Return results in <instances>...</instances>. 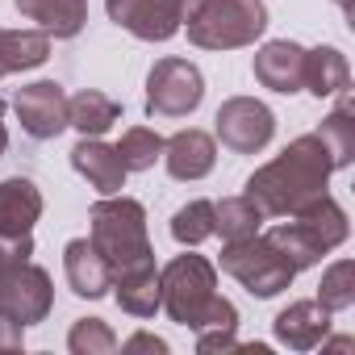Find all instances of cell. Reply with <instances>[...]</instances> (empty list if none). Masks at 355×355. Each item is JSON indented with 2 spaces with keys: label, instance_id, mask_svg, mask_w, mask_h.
Segmentation results:
<instances>
[{
  "label": "cell",
  "instance_id": "cell-34",
  "mask_svg": "<svg viewBox=\"0 0 355 355\" xmlns=\"http://www.w3.org/2000/svg\"><path fill=\"white\" fill-rule=\"evenodd\" d=\"M163 5L171 9V17L180 21V26H189V21H193L201 9H205V0H163Z\"/></svg>",
  "mask_w": 355,
  "mask_h": 355
},
{
  "label": "cell",
  "instance_id": "cell-31",
  "mask_svg": "<svg viewBox=\"0 0 355 355\" xmlns=\"http://www.w3.org/2000/svg\"><path fill=\"white\" fill-rule=\"evenodd\" d=\"M234 330H197V351L201 355H218V351H234Z\"/></svg>",
  "mask_w": 355,
  "mask_h": 355
},
{
  "label": "cell",
  "instance_id": "cell-30",
  "mask_svg": "<svg viewBox=\"0 0 355 355\" xmlns=\"http://www.w3.org/2000/svg\"><path fill=\"white\" fill-rule=\"evenodd\" d=\"M34 255V234H21V239H0V276L13 259H30Z\"/></svg>",
  "mask_w": 355,
  "mask_h": 355
},
{
  "label": "cell",
  "instance_id": "cell-15",
  "mask_svg": "<svg viewBox=\"0 0 355 355\" xmlns=\"http://www.w3.org/2000/svg\"><path fill=\"white\" fill-rule=\"evenodd\" d=\"M272 334H276V343H284L288 351H313V347H322V338L330 334V309H322L318 301H293L288 309L276 313Z\"/></svg>",
  "mask_w": 355,
  "mask_h": 355
},
{
  "label": "cell",
  "instance_id": "cell-10",
  "mask_svg": "<svg viewBox=\"0 0 355 355\" xmlns=\"http://www.w3.org/2000/svg\"><path fill=\"white\" fill-rule=\"evenodd\" d=\"M163 163L171 180H205V175L218 167V138L189 125V130H175L171 138H163Z\"/></svg>",
  "mask_w": 355,
  "mask_h": 355
},
{
  "label": "cell",
  "instance_id": "cell-9",
  "mask_svg": "<svg viewBox=\"0 0 355 355\" xmlns=\"http://www.w3.org/2000/svg\"><path fill=\"white\" fill-rule=\"evenodd\" d=\"M13 113L30 138H59L67 130V88L59 80H34L13 96Z\"/></svg>",
  "mask_w": 355,
  "mask_h": 355
},
{
  "label": "cell",
  "instance_id": "cell-12",
  "mask_svg": "<svg viewBox=\"0 0 355 355\" xmlns=\"http://www.w3.org/2000/svg\"><path fill=\"white\" fill-rule=\"evenodd\" d=\"M255 80L280 96H293L301 92V71H305V46L288 42V38H276V42H263L255 51V63H251Z\"/></svg>",
  "mask_w": 355,
  "mask_h": 355
},
{
  "label": "cell",
  "instance_id": "cell-24",
  "mask_svg": "<svg viewBox=\"0 0 355 355\" xmlns=\"http://www.w3.org/2000/svg\"><path fill=\"white\" fill-rule=\"evenodd\" d=\"M259 226H263V214L247 197H222V201H214V234H222V243L251 239V234H259Z\"/></svg>",
  "mask_w": 355,
  "mask_h": 355
},
{
  "label": "cell",
  "instance_id": "cell-25",
  "mask_svg": "<svg viewBox=\"0 0 355 355\" xmlns=\"http://www.w3.org/2000/svg\"><path fill=\"white\" fill-rule=\"evenodd\" d=\"M268 239H272V247H276V251L297 268V272H301V268L322 263V255H326V251H322V247H318V243H313L297 222H293V218H288V222H280V226H272V230H268Z\"/></svg>",
  "mask_w": 355,
  "mask_h": 355
},
{
  "label": "cell",
  "instance_id": "cell-6",
  "mask_svg": "<svg viewBox=\"0 0 355 355\" xmlns=\"http://www.w3.org/2000/svg\"><path fill=\"white\" fill-rule=\"evenodd\" d=\"M205 101V76L189 59H159L146 76V113L150 117H189Z\"/></svg>",
  "mask_w": 355,
  "mask_h": 355
},
{
  "label": "cell",
  "instance_id": "cell-19",
  "mask_svg": "<svg viewBox=\"0 0 355 355\" xmlns=\"http://www.w3.org/2000/svg\"><path fill=\"white\" fill-rule=\"evenodd\" d=\"M26 21H38L51 38H76L88 21V0H13Z\"/></svg>",
  "mask_w": 355,
  "mask_h": 355
},
{
  "label": "cell",
  "instance_id": "cell-28",
  "mask_svg": "<svg viewBox=\"0 0 355 355\" xmlns=\"http://www.w3.org/2000/svg\"><path fill=\"white\" fill-rule=\"evenodd\" d=\"M117 155H121L125 171H146V167H155V159H163V138L146 125H130L117 142Z\"/></svg>",
  "mask_w": 355,
  "mask_h": 355
},
{
  "label": "cell",
  "instance_id": "cell-4",
  "mask_svg": "<svg viewBox=\"0 0 355 355\" xmlns=\"http://www.w3.org/2000/svg\"><path fill=\"white\" fill-rule=\"evenodd\" d=\"M268 30L263 0H205V9L189 21V42L201 51H243L255 46Z\"/></svg>",
  "mask_w": 355,
  "mask_h": 355
},
{
  "label": "cell",
  "instance_id": "cell-14",
  "mask_svg": "<svg viewBox=\"0 0 355 355\" xmlns=\"http://www.w3.org/2000/svg\"><path fill=\"white\" fill-rule=\"evenodd\" d=\"M71 167L84 175V180L101 193V197H113V193H121L125 189V163H121V155H117V146H109V142H101V138H80L76 146H71Z\"/></svg>",
  "mask_w": 355,
  "mask_h": 355
},
{
  "label": "cell",
  "instance_id": "cell-29",
  "mask_svg": "<svg viewBox=\"0 0 355 355\" xmlns=\"http://www.w3.org/2000/svg\"><path fill=\"white\" fill-rule=\"evenodd\" d=\"M67 351L71 355H113L117 351V334L101 318H80L71 326V334H67Z\"/></svg>",
  "mask_w": 355,
  "mask_h": 355
},
{
  "label": "cell",
  "instance_id": "cell-5",
  "mask_svg": "<svg viewBox=\"0 0 355 355\" xmlns=\"http://www.w3.org/2000/svg\"><path fill=\"white\" fill-rule=\"evenodd\" d=\"M222 272L234 276L251 297L268 301V297H280L293 280H297V268L272 247L268 234H251V239H239V243H226L222 247Z\"/></svg>",
  "mask_w": 355,
  "mask_h": 355
},
{
  "label": "cell",
  "instance_id": "cell-27",
  "mask_svg": "<svg viewBox=\"0 0 355 355\" xmlns=\"http://www.w3.org/2000/svg\"><path fill=\"white\" fill-rule=\"evenodd\" d=\"M322 309L330 313H343L355 305V263L351 259H338L322 272V284H318V297H313Z\"/></svg>",
  "mask_w": 355,
  "mask_h": 355
},
{
  "label": "cell",
  "instance_id": "cell-36",
  "mask_svg": "<svg viewBox=\"0 0 355 355\" xmlns=\"http://www.w3.org/2000/svg\"><path fill=\"white\" fill-rule=\"evenodd\" d=\"M9 76V67H5V46H0V80H5Z\"/></svg>",
  "mask_w": 355,
  "mask_h": 355
},
{
  "label": "cell",
  "instance_id": "cell-21",
  "mask_svg": "<svg viewBox=\"0 0 355 355\" xmlns=\"http://www.w3.org/2000/svg\"><path fill=\"white\" fill-rule=\"evenodd\" d=\"M121 121V105L96 88H84L76 96H67V125L80 130V138H101Z\"/></svg>",
  "mask_w": 355,
  "mask_h": 355
},
{
  "label": "cell",
  "instance_id": "cell-32",
  "mask_svg": "<svg viewBox=\"0 0 355 355\" xmlns=\"http://www.w3.org/2000/svg\"><path fill=\"white\" fill-rule=\"evenodd\" d=\"M21 347H26V326L0 309V351H21Z\"/></svg>",
  "mask_w": 355,
  "mask_h": 355
},
{
  "label": "cell",
  "instance_id": "cell-3",
  "mask_svg": "<svg viewBox=\"0 0 355 355\" xmlns=\"http://www.w3.org/2000/svg\"><path fill=\"white\" fill-rule=\"evenodd\" d=\"M88 243L109 259V268H130L138 259H150V230H146V209L134 197H101L88 209Z\"/></svg>",
  "mask_w": 355,
  "mask_h": 355
},
{
  "label": "cell",
  "instance_id": "cell-16",
  "mask_svg": "<svg viewBox=\"0 0 355 355\" xmlns=\"http://www.w3.org/2000/svg\"><path fill=\"white\" fill-rule=\"evenodd\" d=\"M42 218V193L26 175H9L0 180V239H21L34 234Z\"/></svg>",
  "mask_w": 355,
  "mask_h": 355
},
{
  "label": "cell",
  "instance_id": "cell-18",
  "mask_svg": "<svg viewBox=\"0 0 355 355\" xmlns=\"http://www.w3.org/2000/svg\"><path fill=\"white\" fill-rule=\"evenodd\" d=\"M326 255L334 251V247H343L347 243V234H351V222H347V214H343V205L330 197V193H322V197H313V201H305L297 214H288Z\"/></svg>",
  "mask_w": 355,
  "mask_h": 355
},
{
  "label": "cell",
  "instance_id": "cell-7",
  "mask_svg": "<svg viewBox=\"0 0 355 355\" xmlns=\"http://www.w3.org/2000/svg\"><path fill=\"white\" fill-rule=\"evenodd\" d=\"M51 305H55V288L46 268H38L34 259H13L0 276V309L21 326H38L46 322Z\"/></svg>",
  "mask_w": 355,
  "mask_h": 355
},
{
  "label": "cell",
  "instance_id": "cell-13",
  "mask_svg": "<svg viewBox=\"0 0 355 355\" xmlns=\"http://www.w3.org/2000/svg\"><path fill=\"white\" fill-rule=\"evenodd\" d=\"M63 276H67V288L84 301H96L113 288V268L88 239H71L63 247Z\"/></svg>",
  "mask_w": 355,
  "mask_h": 355
},
{
  "label": "cell",
  "instance_id": "cell-23",
  "mask_svg": "<svg viewBox=\"0 0 355 355\" xmlns=\"http://www.w3.org/2000/svg\"><path fill=\"white\" fill-rule=\"evenodd\" d=\"M0 46H5V67L13 71H34L51 59V34L42 30H0Z\"/></svg>",
  "mask_w": 355,
  "mask_h": 355
},
{
  "label": "cell",
  "instance_id": "cell-20",
  "mask_svg": "<svg viewBox=\"0 0 355 355\" xmlns=\"http://www.w3.org/2000/svg\"><path fill=\"white\" fill-rule=\"evenodd\" d=\"M301 88L313 92L318 101L338 96L343 88H351V63H347V55L334 51V46H313V51H305Z\"/></svg>",
  "mask_w": 355,
  "mask_h": 355
},
{
  "label": "cell",
  "instance_id": "cell-11",
  "mask_svg": "<svg viewBox=\"0 0 355 355\" xmlns=\"http://www.w3.org/2000/svg\"><path fill=\"white\" fill-rule=\"evenodd\" d=\"M105 13L113 26H121L142 42H167L180 34V21L171 17L163 0H105Z\"/></svg>",
  "mask_w": 355,
  "mask_h": 355
},
{
  "label": "cell",
  "instance_id": "cell-17",
  "mask_svg": "<svg viewBox=\"0 0 355 355\" xmlns=\"http://www.w3.org/2000/svg\"><path fill=\"white\" fill-rule=\"evenodd\" d=\"M109 293L117 297V305L130 318H155L159 313V268H155V255L138 259L130 268H117Z\"/></svg>",
  "mask_w": 355,
  "mask_h": 355
},
{
  "label": "cell",
  "instance_id": "cell-22",
  "mask_svg": "<svg viewBox=\"0 0 355 355\" xmlns=\"http://www.w3.org/2000/svg\"><path fill=\"white\" fill-rule=\"evenodd\" d=\"M313 134L322 138V146H326V155H330L334 171H338V167H351V159H355V117H351V88H343V92H338V109H334L330 117H322V125H318Z\"/></svg>",
  "mask_w": 355,
  "mask_h": 355
},
{
  "label": "cell",
  "instance_id": "cell-2",
  "mask_svg": "<svg viewBox=\"0 0 355 355\" xmlns=\"http://www.w3.org/2000/svg\"><path fill=\"white\" fill-rule=\"evenodd\" d=\"M159 309L189 330H239V309L218 297V268L205 255L184 251L159 268Z\"/></svg>",
  "mask_w": 355,
  "mask_h": 355
},
{
  "label": "cell",
  "instance_id": "cell-33",
  "mask_svg": "<svg viewBox=\"0 0 355 355\" xmlns=\"http://www.w3.org/2000/svg\"><path fill=\"white\" fill-rule=\"evenodd\" d=\"M121 351H155V355H163V351H167V343H163V338H155V334H146V330H138V334H130V338L121 343Z\"/></svg>",
  "mask_w": 355,
  "mask_h": 355
},
{
  "label": "cell",
  "instance_id": "cell-35",
  "mask_svg": "<svg viewBox=\"0 0 355 355\" xmlns=\"http://www.w3.org/2000/svg\"><path fill=\"white\" fill-rule=\"evenodd\" d=\"M9 150V125H5V117H0V155Z\"/></svg>",
  "mask_w": 355,
  "mask_h": 355
},
{
  "label": "cell",
  "instance_id": "cell-8",
  "mask_svg": "<svg viewBox=\"0 0 355 355\" xmlns=\"http://www.w3.org/2000/svg\"><path fill=\"white\" fill-rule=\"evenodd\" d=\"M218 138L234 155H259L276 134V113L255 96H230L218 109Z\"/></svg>",
  "mask_w": 355,
  "mask_h": 355
},
{
  "label": "cell",
  "instance_id": "cell-1",
  "mask_svg": "<svg viewBox=\"0 0 355 355\" xmlns=\"http://www.w3.org/2000/svg\"><path fill=\"white\" fill-rule=\"evenodd\" d=\"M330 171H334V163H330L322 138H318V134H301V138H293L272 163H263V167L251 171L243 197H247L263 218H288V214H297L305 201H313V197L326 193Z\"/></svg>",
  "mask_w": 355,
  "mask_h": 355
},
{
  "label": "cell",
  "instance_id": "cell-37",
  "mask_svg": "<svg viewBox=\"0 0 355 355\" xmlns=\"http://www.w3.org/2000/svg\"><path fill=\"white\" fill-rule=\"evenodd\" d=\"M334 5H338V9H351V0H334Z\"/></svg>",
  "mask_w": 355,
  "mask_h": 355
},
{
  "label": "cell",
  "instance_id": "cell-26",
  "mask_svg": "<svg viewBox=\"0 0 355 355\" xmlns=\"http://www.w3.org/2000/svg\"><path fill=\"white\" fill-rule=\"evenodd\" d=\"M171 239L180 247H201L214 239V201H189L171 214Z\"/></svg>",
  "mask_w": 355,
  "mask_h": 355
}]
</instances>
